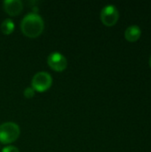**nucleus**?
Instances as JSON below:
<instances>
[{"instance_id":"1","label":"nucleus","mask_w":151,"mask_h":152,"mask_svg":"<svg viewBox=\"0 0 151 152\" xmlns=\"http://www.w3.org/2000/svg\"><path fill=\"white\" fill-rule=\"evenodd\" d=\"M44 23L42 17L36 12L27 13L20 21L22 33L28 37H36L44 30Z\"/></svg>"},{"instance_id":"2","label":"nucleus","mask_w":151,"mask_h":152,"mask_svg":"<svg viewBox=\"0 0 151 152\" xmlns=\"http://www.w3.org/2000/svg\"><path fill=\"white\" fill-rule=\"evenodd\" d=\"M20 127L14 122H5L0 125V142L4 144L16 141L20 135Z\"/></svg>"},{"instance_id":"3","label":"nucleus","mask_w":151,"mask_h":152,"mask_svg":"<svg viewBox=\"0 0 151 152\" xmlns=\"http://www.w3.org/2000/svg\"><path fill=\"white\" fill-rule=\"evenodd\" d=\"M53 83L52 76L45 71H39L36 73L32 78L31 85L34 90L38 92H44L51 87Z\"/></svg>"},{"instance_id":"4","label":"nucleus","mask_w":151,"mask_h":152,"mask_svg":"<svg viewBox=\"0 0 151 152\" xmlns=\"http://www.w3.org/2000/svg\"><path fill=\"white\" fill-rule=\"evenodd\" d=\"M119 18V12L113 4L105 5L101 12V20L107 26H112L117 23Z\"/></svg>"},{"instance_id":"5","label":"nucleus","mask_w":151,"mask_h":152,"mask_svg":"<svg viewBox=\"0 0 151 152\" xmlns=\"http://www.w3.org/2000/svg\"><path fill=\"white\" fill-rule=\"evenodd\" d=\"M48 65L56 71H62L67 68L68 61L66 57L58 52L52 53L47 59Z\"/></svg>"},{"instance_id":"6","label":"nucleus","mask_w":151,"mask_h":152,"mask_svg":"<svg viewBox=\"0 0 151 152\" xmlns=\"http://www.w3.org/2000/svg\"><path fill=\"white\" fill-rule=\"evenodd\" d=\"M4 11L10 15H18L23 9V4L20 0H5L3 3Z\"/></svg>"},{"instance_id":"7","label":"nucleus","mask_w":151,"mask_h":152,"mask_svg":"<svg viewBox=\"0 0 151 152\" xmlns=\"http://www.w3.org/2000/svg\"><path fill=\"white\" fill-rule=\"evenodd\" d=\"M141 35H142L141 28L137 25L129 26L125 31V37L130 42H134V41L138 40L140 38Z\"/></svg>"},{"instance_id":"8","label":"nucleus","mask_w":151,"mask_h":152,"mask_svg":"<svg viewBox=\"0 0 151 152\" xmlns=\"http://www.w3.org/2000/svg\"><path fill=\"white\" fill-rule=\"evenodd\" d=\"M0 28H1V31L4 34H5V35L11 34L14 29V23H13L12 20H11L9 18L4 19V21L1 23Z\"/></svg>"},{"instance_id":"9","label":"nucleus","mask_w":151,"mask_h":152,"mask_svg":"<svg viewBox=\"0 0 151 152\" xmlns=\"http://www.w3.org/2000/svg\"><path fill=\"white\" fill-rule=\"evenodd\" d=\"M23 94H24V96H25L26 98L30 99V98H32V97L35 95V90H34L33 87H29V86H28V87H27V88L24 90Z\"/></svg>"},{"instance_id":"10","label":"nucleus","mask_w":151,"mask_h":152,"mask_svg":"<svg viewBox=\"0 0 151 152\" xmlns=\"http://www.w3.org/2000/svg\"><path fill=\"white\" fill-rule=\"evenodd\" d=\"M2 152H20V151L17 147L12 146V145H9V146L4 147L2 150Z\"/></svg>"},{"instance_id":"11","label":"nucleus","mask_w":151,"mask_h":152,"mask_svg":"<svg viewBox=\"0 0 151 152\" xmlns=\"http://www.w3.org/2000/svg\"><path fill=\"white\" fill-rule=\"evenodd\" d=\"M150 67H151V55H150Z\"/></svg>"}]
</instances>
